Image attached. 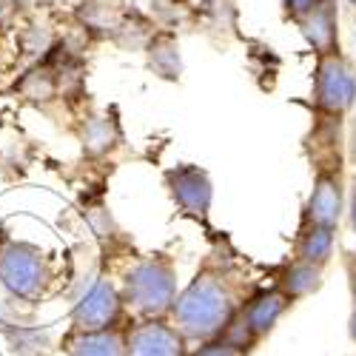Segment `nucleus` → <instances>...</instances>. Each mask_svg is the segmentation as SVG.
I'll list each match as a JSON object with an SVG mask.
<instances>
[{
	"label": "nucleus",
	"mask_w": 356,
	"mask_h": 356,
	"mask_svg": "<svg viewBox=\"0 0 356 356\" xmlns=\"http://www.w3.org/2000/svg\"><path fill=\"white\" fill-rule=\"evenodd\" d=\"M243 302L245 300L240 296L234 274L217 262H209L183 291H177L168 322L186 342H209L225 334Z\"/></svg>",
	"instance_id": "f257e3e1"
},
{
	"label": "nucleus",
	"mask_w": 356,
	"mask_h": 356,
	"mask_svg": "<svg viewBox=\"0 0 356 356\" xmlns=\"http://www.w3.org/2000/svg\"><path fill=\"white\" fill-rule=\"evenodd\" d=\"M120 296L126 311L137 319H168L177 300V265L168 254L157 251L140 257L123 274Z\"/></svg>",
	"instance_id": "f03ea898"
},
{
	"label": "nucleus",
	"mask_w": 356,
	"mask_h": 356,
	"mask_svg": "<svg viewBox=\"0 0 356 356\" xmlns=\"http://www.w3.org/2000/svg\"><path fill=\"white\" fill-rule=\"evenodd\" d=\"M51 285V259L35 245L12 236L0 225V288L9 300L38 305Z\"/></svg>",
	"instance_id": "7ed1b4c3"
},
{
	"label": "nucleus",
	"mask_w": 356,
	"mask_h": 356,
	"mask_svg": "<svg viewBox=\"0 0 356 356\" xmlns=\"http://www.w3.org/2000/svg\"><path fill=\"white\" fill-rule=\"evenodd\" d=\"M291 308H293V302L277 285L274 288H259L240 305V311H236V316L231 319V325L225 328L222 337L243 356H248L265 337L277 328L280 319Z\"/></svg>",
	"instance_id": "20e7f679"
},
{
	"label": "nucleus",
	"mask_w": 356,
	"mask_h": 356,
	"mask_svg": "<svg viewBox=\"0 0 356 356\" xmlns=\"http://www.w3.org/2000/svg\"><path fill=\"white\" fill-rule=\"evenodd\" d=\"M356 106V69L342 51L316 57L314 108L328 120H345Z\"/></svg>",
	"instance_id": "39448f33"
},
{
	"label": "nucleus",
	"mask_w": 356,
	"mask_h": 356,
	"mask_svg": "<svg viewBox=\"0 0 356 356\" xmlns=\"http://www.w3.org/2000/svg\"><path fill=\"white\" fill-rule=\"evenodd\" d=\"M123 319L126 305L120 288L103 277L88 285L72 305V331H111L123 328Z\"/></svg>",
	"instance_id": "423d86ee"
},
{
	"label": "nucleus",
	"mask_w": 356,
	"mask_h": 356,
	"mask_svg": "<svg viewBox=\"0 0 356 356\" xmlns=\"http://www.w3.org/2000/svg\"><path fill=\"white\" fill-rule=\"evenodd\" d=\"M126 356H188V342L168 319H134L123 325Z\"/></svg>",
	"instance_id": "0eeeda50"
},
{
	"label": "nucleus",
	"mask_w": 356,
	"mask_h": 356,
	"mask_svg": "<svg viewBox=\"0 0 356 356\" xmlns=\"http://www.w3.org/2000/svg\"><path fill=\"white\" fill-rule=\"evenodd\" d=\"M165 188L174 200V205L188 217H209L211 202H214V183L205 168L194 163L171 165L163 174Z\"/></svg>",
	"instance_id": "6e6552de"
},
{
	"label": "nucleus",
	"mask_w": 356,
	"mask_h": 356,
	"mask_svg": "<svg viewBox=\"0 0 356 356\" xmlns=\"http://www.w3.org/2000/svg\"><path fill=\"white\" fill-rule=\"evenodd\" d=\"M342 211H345V186H342L339 165L337 168L319 165L316 177H314V188H311L308 202L302 209V222L337 231L339 220H342Z\"/></svg>",
	"instance_id": "1a4fd4ad"
},
{
	"label": "nucleus",
	"mask_w": 356,
	"mask_h": 356,
	"mask_svg": "<svg viewBox=\"0 0 356 356\" xmlns=\"http://www.w3.org/2000/svg\"><path fill=\"white\" fill-rule=\"evenodd\" d=\"M339 0H319V3L296 23V29L302 32L305 43L316 57L337 54L339 49Z\"/></svg>",
	"instance_id": "9d476101"
},
{
	"label": "nucleus",
	"mask_w": 356,
	"mask_h": 356,
	"mask_svg": "<svg viewBox=\"0 0 356 356\" xmlns=\"http://www.w3.org/2000/svg\"><path fill=\"white\" fill-rule=\"evenodd\" d=\"M77 140H80V148L86 157L92 160H100L106 154H111L117 145L123 143V131H120V123H117L114 111L108 114H92L86 117L77 129Z\"/></svg>",
	"instance_id": "9b49d317"
},
{
	"label": "nucleus",
	"mask_w": 356,
	"mask_h": 356,
	"mask_svg": "<svg viewBox=\"0 0 356 356\" xmlns=\"http://www.w3.org/2000/svg\"><path fill=\"white\" fill-rule=\"evenodd\" d=\"M334 245H337V231L334 228L302 222L300 234H296V240H293V257L291 259L325 268V265L331 262V257H334Z\"/></svg>",
	"instance_id": "f8f14e48"
},
{
	"label": "nucleus",
	"mask_w": 356,
	"mask_h": 356,
	"mask_svg": "<svg viewBox=\"0 0 356 356\" xmlns=\"http://www.w3.org/2000/svg\"><path fill=\"white\" fill-rule=\"evenodd\" d=\"M69 356H126L123 353V328L111 331H69L63 339Z\"/></svg>",
	"instance_id": "ddd939ff"
},
{
	"label": "nucleus",
	"mask_w": 356,
	"mask_h": 356,
	"mask_svg": "<svg viewBox=\"0 0 356 356\" xmlns=\"http://www.w3.org/2000/svg\"><path fill=\"white\" fill-rule=\"evenodd\" d=\"M15 92L26 100V103H35V106H49L51 100L60 97V86H57V74L49 63H32L20 80L15 83Z\"/></svg>",
	"instance_id": "4468645a"
},
{
	"label": "nucleus",
	"mask_w": 356,
	"mask_h": 356,
	"mask_svg": "<svg viewBox=\"0 0 356 356\" xmlns=\"http://www.w3.org/2000/svg\"><path fill=\"white\" fill-rule=\"evenodd\" d=\"M322 274H325V268L288 259L277 274V288L288 296L291 302H300V300H305V296H311L322 288Z\"/></svg>",
	"instance_id": "2eb2a0df"
},
{
	"label": "nucleus",
	"mask_w": 356,
	"mask_h": 356,
	"mask_svg": "<svg viewBox=\"0 0 356 356\" xmlns=\"http://www.w3.org/2000/svg\"><path fill=\"white\" fill-rule=\"evenodd\" d=\"M0 334H3L15 356H43L51 348V331L40 328V325H20L12 319H0Z\"/></svg>",
	"instance_id": "dca6fc26"
},
{
	"label": "nucleus",
	"mask_w": 356,
	"mask_h": 356,
	"mask_svg": "<svg viewBox=\"0 0 356 356\" xmlns=\"http://www.w3.org/2000/svg\"><path fill=\"white\" fill-rule=\"evenodd\" d=\"M143 49H145V57H148V66H152V72L157 77H163V80H180L183 60H180V43H177L174 35L154 32Z\"/></svg>",
	"instance_id": "f3484780"
},
{
	"label": "nucleus",
	"mask_w": 356,
	"mask_h": 356,
	"mask_svg": "<svg viewBox=\"0 0 356 356\" xmlns=\"http://www.w3.org/2000/svg\"><path fill=\"white\" fill-rule=\"evenodd\" d=\"M120 15V6H97L92 0H80L74 6V20L88 38H114Z\"/></svg>",
	"instance_id": "a211bd4d"
},
{
	"label": "nucleus",
	"mask_w": 356,
	"mask_h": 356,
	"mask_svg": "<svg viewBox=\"0 0 356 356\" xmlns=\"http://www.w3.org/2000/svg\"><path fill=\"white\" fill-rule=\"evenodd\" d=\"M20 43H23V51L29 54V60H32V63H40L43 57L51 51V46L57 43V35L51 32L49 26L32 23V26H26V29H23Z\"/></svg>",
	"instance_id": "6ab92c4d"
},
{
	"label": "nucleus",
	"mask_w": 356,
	"mask_h": 356,
	"mask_svg": "<svg viewBox=\"0 0 356 356\" xmlns=\"http://www.w3.org/2000/svg\"><path fill=\"white\" fill-rule=\"evenodd\" d=\"M188 356H243L236 350L225 337H217V339H209V342H200L197 350H188Z\"/></svg>",
	"instance_id": "aec40b11"
},
{
	"label": "nucleus",
	"mask_w": 356,
	"mask_h": 356,
	"mask_svg": "<svg viewBox=\"0 0 356 356\" xmlns=\"http://www.w3.org/2000/svg\"><path fill=\"white\" fill-rule=\"evenodd\" d=\"M319 0H282V15L291 20V23H300Z\"/></svg>",
	"instance_id": "412c9836"
},
{
	"label": "nucleus",
	"mask_w": 356,
	"mask_h": 356,
	"mask_svg": "<svg viewBox=\"0 0 356 356\" xmlns=\"http://www.w3.org/2000/svg\"><path fill=\"white\" fill-rule=\"evenodd\" d=\"M345 271H348L350 300H353V308H356V257H353V254H345Z\"/></svg>",
	"instance_id": "4be33fe9"
},
{
	"label": "nucleus",
	"mask_w": 356,
	"mask_h": 356,
	"mask_svg": "<svg viewBox=\"0 0 356 356\" xmlns=\"http://www.w3.org/2000/svg\"><path fill=\"white\" fill-rule=\"evenodd\" d=\"M348 222H350V228L356 231V183H353V188H350V200H348Z\"/></svg>",
	"instance_id": "5701e85b"
},
{
	"label": "nucleus",
	"mask_w": 356,
	"mask_h": 356,
	"mask_svg": "<svg viewBox=\"0 0 356 356\" xmlns=\"http://www.w3.org/2000/svg\"><path fill=\"white\" fill-rule=\"evenodd\" d=\"M3 3H12V6H17V9H35V6L43 3V0H3Z\"/></svg>",
	"instance_id": "b1692460"
},
{
	"label": "nucleus",
	"mask_w": 356,
	"mask_h": 356,
	"mask_svg": "<svg viewBox=\"0 0 356 356\" xmlns=\"http://www.w3.org/2000/svg\"><path fill=\"white\" fill-rule=\"evenodd\" d=\"M348 334H350V339H353V345H356V308L350 311V319H348Z\"/></svg>",
	"instance_id": "393cba45"
},
{
	"label": "nucleus",
	"mask_w": 356,
	"mask_h": 356,
	"mask_svg": "<svg viewBox=\"0 0 356 356\" xmlns=\"http://www.w3.org/2000/svg\"><path fill=\"white\" fill-rule=\"evenodd\" d=\"M92 3H97V6H117L120 0H92Z\"/></svg>",
	"instance_id": "a878e982"
},
{
	"label": "nucleus",
	"mask_w": 356,
	"mask_h": 356,
	"mask_svg": "<svg viewBox=\"0 0 356 356\" xmlns=\"http://www.w3.org/2000/svg\"><path fill=\"white\" fill-rule=\"evenodd\" d=\"M51 3H66V6H77L80 0H51Z\"/></svg>",
	"instance_id": "bb28decb"
},
{
	"label": "nucleus",
	"mask_w": 356,
	"mask_h": 356,
	"mask_svg": "<svg viewBox=\"0 0 356 356\" xmlns=\"http://www.w3.org/2000/svg\"><path fill=\"white\" fill-rule=\"evenodd\" d=\"M345 3H348V6H356V0H345Z\"/></svg>",
	"instance_id": "cd10ccee"
},
{
	"label": "nucleus",
	"mask_w": 356,
	"mask_h": 356,
	"mask_svg": "<svg viewBox=\"0 0 356 356\" xmlns=\"http://www.w3.org/2000/svg\"><path fill=\"white\" fill-rule=\"evenodd\" d=\"M353 40H356V32H353Z\"/></svg>",
	"instance_id": "c85d7f7f"
},
{
	"label": "nucleus",
	"mask_w": 356,
	"mask_h": 356,
	"mask_svg": "<svg viewBox=\"0 0 356 356\" xmlns=\"http://www.w3.org/2000/svg\"><path fill=\"white\" fill-rule=\"evenodd\" d=\"M353 257H356V248H353Z\"/></svg>",
	"instance_id": "c756f323"
},
{
	"label": "nucleus",
	"mask_w": 356,
	"mask_h": 356,
	"mask_svg": "<svg viewBox=\"0 0 356 356\" xmlns=\"http://www.w3.org/2000/svg\"><path fill=\"white\" fill-rule=\"evenodd\" d=\"M0 6H3V0H0Z\"/></svg>",
	"instance_id": "7c9ffc66"
}]
</instances>
